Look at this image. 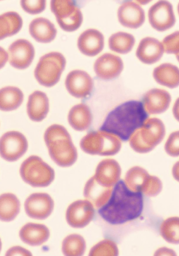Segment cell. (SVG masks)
Returning a JSON list of instances; mask_svg holds the SVG:
<instances>
[{"mask_svg": "<svg viewBox=\"0 0 179 256\" xmlns=\"http://www.w3.org/2000/svg\"><path fill=\"white\" fill-rule=\"evenodd\" d=\"M142 210V193L131 190L124 181L120 180L114 186L108 202L98 212L106 222L118 225L137 218Z\"/></svg>", "mask_w": 179, "mask_h": 256, "instance_id": "6da1fadb", "label": "cell"}, {"mask_svg": "<svg viewBox=\"0 0 179 256\" xmlns=\"http://www.w3.org/2000/svg\"><path fill=\"white\" fill-rule=\"evenodd\" d=\"M148 117V114L142 102L127 101L108 114L100 130L115 135L126 142L142 126Z\"/></svg>", "mask_w": 179, "mask_h": 256, "instance_id": "7a4b0ae2", "label": "cell"}, {"mask_svg": "<svg viewBox=\"0 0 179 256\" xmlns=\"http://www.w3.org/2000/svg\"><path fill=\"white\" fill-rule=\"evenodd\" d=\"M44 140L50 158L57 165L68 167L76 162L77 150L64 127L56 124L50 126L44 132Z\"/></svg>", "mask_w": 179, "mask_h": 256, "instance_id": "3957f363", "label": "cell"}, {"mask_svg": "<svg viewBox=\"0 0 179 256\" xmlns=\"http://www.w3.org/2000/svg\"><path fill=\"white\" fill-rule=\"evenodd\" d=\"M166 130L162 122L156 118H148L130 138V145L138 153L152 150L163 140Z\"/></svg>", "mask_w": 179, "mask_h": 256, "instance_id": "277c9868", "label": "cell"}, {"mask_svg": "<svg viewBox=\"0 0 179 256\" xmlns=\"http://www.w3.org/2000/svg\"><path fill=\"white\" fill-rule=\"evenodd\" d=\"M20 174L26 183L35 188L48 186L55 176L54 169L36 156H31L22 162Z\"/></svg>", "mask_w": 179, "mask_h": 256, "instance_id": "5b68a950", "label": "cell"}, {"mask_svg": "<svg viewBox=\"0 0 179 256\" xmlns=\"http://www.w3.org/2000/svg\"><path fill=\"white\" fill-rule=\"evenodd\" d=\"M121 146V142L118 137L100 130L88 133L80 142L81 149L92 155H114L120 151Z\"/></svg>", "mask_w": 179, "mask_h": 256, "instance_id": "8992f818", "label": "cell"}, {"mask_svg": "<svg viewBox=\"0 0 179 256\" xmlns=\"http://www.w3.org/2000/svg\"><path fill=\"white\" fill-rule=\"evenodd\" d=\"M66 64V58L61 53L46 54L40 58L34 70V77L42 86H52L59 81Z\"/></svg>", "mask_w": 179, "mask_h": 256, "instance_id": "52a82bcc", "label": "cell"}, {"mask_svg": "<svg viewBox=\"0 0 179 256\" xmlns=\"http://www.w3.org/2000/svg\"><path fill=\"white\" fill-rule=\"evenodd\" d=\"M124 182L131 190L140 192L149 197L156 196L162 188L159 178L150 175L145 169L138 166L130 168L126 172Z\"/></svg>", "mask_w": 179, "mask_h": 256, "instance_id": "ba28073f", "label": "cell"}, {"mask_svg": "<svg viewBox=\"0 0 179 256\" xmlns=\"http://www.w3.org/2000/svg\"><path fill=\"white\" fill-rule=\"evenodd\" d=\"M28 147L26 138L19 132H6L0 138V156L6 161L14 162L18 160L26 153Z\"/></svg>", "mask_w": 179, "mask_h": 256, "instance_id": "9c48e42d", "label": "cell"}, {"mask_svg": "<svg viewBox=\"0 0 179 256\" xmlns=\"http://www.w3.org/2000/svg\"><path fill=\"white\" fill-rule=\"evenodd\" d=\"M148 18L152 27L160 32L170 29L176 23L172 6L166 0H160L150 7Z\"/></svg>", "mask_w": 179, "mask_h": 256, "instance_id": "30bf717a", "label": "cell"}, {"mask_svg": "<svg viewBox=\"0 0 179 256\" xmlns=\"http://www.w3.org/2000/svg\"><path fill=\"white\" fill-rule=\"evenodd\" d=\"M26 214L30 218L43 220L52 214L54 202L50 196L44 192H36L30 194L24 204Z\"/></svg>", "mask_w": 179, "mask_h": 256, "instance_id": "8fae6325", "label": "cell"}, {"mask_svg": "<svg viewBox=\"0 0 179 256\" xmlns=\"http://www.w3.org/2000/svg\"><path fill=\"white\" fill-rule=\"evenodd\" d=\"M94 214L93 204L87 200H78L68 208L66 218L68 224L74 228H82L92 220Z\"/></svg>", "mask_w": 179, "mask_h": 256, "instance_id": "7c38bea8", "label": "cell"}, {"mask_svg": "<svg viewBox=\"0 0 179 256\" xmlns=\"http://www.w3.org/2000/svg\"><path fill=\"white\" fill-rule=\"evenodd\" d=\"M9 62L14 68L23 70L28 67L34 56V48L28 40L18 39L8 48Z\"/></svg>", "mask_w": 179, "mask_h": 256, "instance_id": "4fadbf2b", "label": "cell"}, {"mask_svg": "<svg viewBox=\"0 0 179 256\" xmlns=\"http://www.w3.org/2000/svg\"><path fill=\"white\" fill-rule=\"evenodd\" d=\"M65 85L68 92L76 98H84L92 92L94 81L86 72L74 70L67 75Z\"/></svg>", "mask_w": 179, "mask_h": 256, "instance_id": "5bb4252c", "label": "cell"}, {"mask_svg": "<svg viewBox=\"0 0 179 256\" xmlns=\"http://www.w3.org/2000/svg\"><path fill=\"white\" fill-rule=\"evenodd\" d=\"M94 68L96 75L99 78L109 80L120 76L123 70L124 64L118 56L105 53L96 60Z\"/></svg>", "mask_w": 179, "mask_h": 256, "instance_id": "9a60e30c", "label": "cell"}, {"mask_svg": "<svg viewBox=\"0 0 179 256\" xmlns=\"http://www.w3.org/2000/svg\"><path fill=\"white\" fill-rule=\"evenodd\" d=\"M118 18L124 26L136 29L140 27L145 21V13L141 6L134 2L128 1L118 8Z\"/></svg>", "mask_w": 179, "mask_h": 256, "instance_id": "2e32d148", "label": "cell"}, {"mask_svg": "<svg viewBox=\"0 0 179 256\" xmlns=\"http://www.w3.org/2000/svg\"><path fill=\"white\" fill-rule=\"evenodd\" d=\"M120 166L116 160L105 159L98 164L94 176L102 186L114 188L120 180Z\"/></svg>", "mask_w": 179, "mask_h": 256, "instance_id": "e0dca14e", "label": "cell"}, {"mask_svg": "<svg viewBox=\"0 0 179 256\" xmlns=\"http://www.w3.org/2000/svg\"><path fill=\"white\" fill-rule=\"evenodd\" d=\"M77 46L82 54L94 56L102 50L104 36L99 30L89 28L80 34L78 39Z\"/></svg>", "mask_w": 179, "mask_h": 256, "instance_id": "ac0fdd59", "label": "cell"}, {"mask_svg": "<svg viewBox=\"0 0 179 256\" xmlns=\"http://www.w3.org/2000/svg\"><path fill=\"white\" fill-rule=\"evenodd\" d=\"M164 52L162 42L156 38L148 36L140 41L136 56L142 62L150 64L160 60Z\"/></svg>", "mask_w": 179, "mask_h": 256, "instance_id": "d6986e66", "label": "cell"}, {"mask_svg": "<svg viewBox=\"0 0 179 256\" xmlns=\"http://www.w3.org/2000/svg\"><path fill=\"white\" fill-rule=\"evenodd\" d=\"M142 100L144 108L148 114H160L168 108L171 96L164 90L152 88L144 94Z\"/></svg>", "mask_w": 179, "mask_h": 256, "instance_id": "ffe728a7", "label": "cell"}, {"mask_svg": "<svg viewBox=\"0 0 179 256\" xmlns=\"http://www.w3.org/2000/svg\"><path fill=\"white\" fill-rule=\"evenodd\" d=\"M29 32L31 36L40 43H48L56 38L57 30L48 19L38 18L31 21L29 24Z\"/></svg>", "mask_w": 179, "mask_h": 256, "instance_id": "44dd1931", "label": "cell"}, {"mask_svg": "<svg viewBox=\"0 0 179 256\" xmlns=\"http://www.w3.org/2000/svg\"><path fill=\"white\" fill-rule=\"evenodd\" d=\"M50 235L48 228L42 224L29 222L20 230L19 236L25 244L38 246L47 241Z\"/></svg>", "mask_w": 179, "mask_h": 256, "instance_id": "7402d4cb", "label": "cell"}, {"mask_svg": "<svg viewBox=\"0 0 179 256\" xmlns=\"http://www.w3.org/2000/svg\"><path fill=\"white\" fill-rule=\"evenodd\" d=\"M26 110L29 118L39 122L46 116L49 110V102L46 94L36 90L30 94L27 103Z\"/></svg>", "mask_w": 179, "mask_h": 256, "instance_id": "603a6c76", "label": "cell"}, {"mask_svg": "<svg viewBox=\"0 0 179 256\" xmlns=\"http://www.w3.org/2000/svg\"><path fill=\"white\" fill-rule=\"evenodd\" d=\"M114 188H106L99 184L94 176L86 182L84 189V196L96 208L104 205L110 199Z\"/></svg>", "mask_w": 179, "mask_h": 256, "instance_id": "cb8c5ba5", "label": "cell"}, {"mask_svg": "<svg viewBox=\"0 0 179 256\" xmlns=\"http://www.w3.org/2000/svg\"><path fill=\"white\" fill-rule=\"evenodd\" d=\"M92 114L89 107L84 104L74 106L68 114V122L75 130L84 131L88 129L92 122Z\"/></svg>", "mask_w": 179, "mask_h": 256, "instance_id": "d4e9b609", "label": "cell"}, {"mask_svg": "<svg viewBox=\"0 0 179 256\" xmlns=\"http://www.w3.org/2000/svg\"><path fill=\"white\" fill-rule=\"evenodd\" d=\"M156 81L170 88L179 86V68L170 63H164L156 68L153 72Z\"/></svg>", "mask_w": 179, "mask_h": 256, "instance_id": "484cf974", "label": "cell"}, {"mask_svg": "<svg viewBox=\"0 0 179 256\" xmlns=\"http://www.w3.org/2000/svg\"><path fill=\"white\" fill-rule=\"evenodd\" d=\"M20 15L15 12H6L0 16V39L12 36L18 33L22 26Z\"/></svg>", "mask_w": 179, "mask_h": 256, "instance_id": "4316f807", "label": "cell"}, {"mask_svg": "<svg viewBox=\"0 0 179 256\" xmlns=\"http://www.w3.org/2000/svg\"><path fill=\"white\" fill-rule=\"evenodd\" d=\"M24 94L14 86H6L0 91V108L2 111H11L18 108L22 104Z\"/></svg>", "mask_w": 179, "mask_h": 256, "instance_id": "83f0119b", "label": "cell"}, {"mask_svg": "<svg viewBox=\"0 0 179 256\" xmlns=\"http://www.w3.org/2000/svg\"><path fill=\"white\" fill-rule=\"evenodd\" d=\"M20 202L18 198L11 193H5L0 197V218L8 222L14 220L20 210Z\"/></svg>", "mask_w": 179, "mask_h": 256, "instance_id": "f1b7e54d", "label": "cell"}, {"mask_svg": "<svg viewBox=\"0 0 179 256\" xmlns=\"http://www.w3.org/2000/svg\"><path fill=\"white\" fill-rule=\"evenodd\" d=\"M135 38L130 34L120 32L112 34L108 38V46L112 51L126 54L132 49Z\"/></svg>", "mask_w": 179, "mask_h": 256, "instance_id": "f546056e", "label": "cell"}, {"mask_svg": "<svg viewBox=\"0 0 179 256\" xmlns=\"http://www.w3.org/2000/svg\"><path fill=\"white\" fill-rule=\"evenodd\" d=\"M86 249L85 240L78 234L68 235L62 242V252L66 256H81L84 254Z\"/></svg>", "mask_w": 179, "mask_h": 256, "instance_id": "4dcf8cb0", "label": "cell"}, {"mask_svg": "<svg viewBox=\"0 0 179 256\" xmlns=\"http://www.w3.org/2000/svg\"><path fill=\"white\" fill-rule=\"evenodd\" d=\"M160 234L167 242L179 244V217H170L164 220L160 226Z\"/></svg>", "mask_w": 179, "mask_h": 256, "instance_id": "1f68e13d", "label": "cell"}, {"mask_svg": "<svg viewBox=\"0 0 179 256\" xmlns=\"http://www.w3.org/2000/svg\"><path fill=\"white\" fill-rule=\"evenodd\" d=\"M78 8L73 0H50V8L56 21L65 20L72 16Z\"/></svg>", "mask_w": 179, "mask_h": 256, "instance_id": "d6a6232c", "label": "cell"}, {"mask_svg": "<svg viewBox=\"0 0 179 256\" xmlns=\"http://www.w3.org/2000/svg\"><path fill=\"white\" fill-rule=\"evenodd\" d=\"M118 254V250L116 244L110 240H104L96 245L90 250L89 256H112Z\"/></svg>", "mask_w": 179, "mask_h": 256, "instance_id": "836d02e7", "label": "cell"}, {"mask_svg": "<svg viewBox=\"0 0 179 256\" xmlns=\"http://www.w3.org/2000/svg\"><path fill=\"white\" fill-rule=\"evenodd\" d=\"M83 16L80 9L78 8L76 12L70 17L57 20L60 27L66 32H72L77 30L82 24Z\"/></svg>", "mask_w": 179, "mask_h": 256, "instance_id": "e575fe53", "label": "cell"}, {"mask_svg": "<svg viewBox=\"0 0 179 256\" xmlns=\"http://www.w3.org/2000/svg\"><path fill=\"white\" fill-rule=\"evenodd\" d=\"M22 9L30 14H37L43 12L46 8V0H20Z\"/></svg>", "mask_w": 179, "mask_h": 256, "instance_id": "d590c367", "label": "cell"}, {"mask_svg": "<svg viewBox=\"0 0 179 256\" xmlns=\"http://www.w3.org/2000/svg\"><path fill=\"white\" fill-rule=\"evenodd\" d=\"M164 52L168 54L179 53V31L166 36L162 41Z\"/></svg>", "mask_w": 179, "mask_h": 256, "instance_id": "8d00e7d4", "label": "cell"}, {"mask_svg": "<svg viewBox=\"0 0 179 256\" xmlns=\"http://www.w3.org/2000/svg\"><path fill=\"white\" fill-rule=\"evenodd\" d=\"M164 150L170 156H179V130L170 134L165 144Z\"/></svg>", "mask_w": 179, "mask_h": 256, "instance_id": "74e56055", "label": "cell"}, {"mask_svg": "<svg viewBox=\"0 0 179 256\" xmlns=\"http://www.w3.org/2000/svg\"><path fill=\"white\" fill-rule=\"evenodd\" d=\"M6 256H31L30 251L20 246H14L9 248L6 254Z\"/></svg>", "mask_w": 179, "mask_h": 256, "instance_id": "f35d334b", "label": "cell"}, {"mask_svg": "<svg viewBox=\"0 0 179 256\" xmlns=\"http://www.w3.org/2000/svg\"><path fill=\"white\" fill-rule=\"evenodd\" d=\"M155 256H176V254L172 249L166 248H161L158 249L154 254Z\"/></svg>", "mask_w": 179, "mask_h": 256, "instance_id": "ab89813d", "label": "cell"}, {"mask_svg": "<svg viewBox=\"0 0 179 256\" xmlns=\"http://www.w3.org/2000/svg\"><path fill=\"white\" fill-rule=\"evenodd\" d=\"M174 118L179 122V98L176 100L172 108Z\"/></svg>", "mask_w": 179, "mask_h": 256, "instance_id": "60d3db41", "label": "cell"}, {"mask_svg": "<svg viewBox=\"0 0 179 256\" xmlns=\"http://www.w3.org/2000/svg\"><path fill=\"white\" fill-rule=\"evenodd\" d=\"M172 174L174 179L179 182V161L174 165L172 169Z\"/></svg>", "mask_w": 179, "mask_h": 256, "instance_id": "b9f144b4", "label": "cell"}, {"mask_svg": "<svg viewBox=\"0 0 179 256\" xmlns=\"http://www.w3.org/2000/svg\"><path fill=\"white\" fill-rule=\"evenodd\" d=\"M138 4L141 5H146L152 0H135Z\"/></svg>", "mask_w": 179, "mask_h": 256, "instance_id": "7bdbcfd3", "label": "cell"}, {"mask_svg": "<svg viewBox=\"0 0 179 256\" xmlns=\"http://www.w3.org/2000/svg\"><path fill=\"white\" fill-rule=\"evenodd\" d=\"M176 58L177 60L179 62V53L176 54Z\"/></svg>", "mask_w": 179, "mask_h": 256, "instance_id": "ee69618b", "label": "cell"}, {"mask_svg": "<svg viewBox=\"0 0 179 256\" xmlns=\"http://www.w3.org/2000/svg\"><path fill=\"white\" fill-rule=\"evenodd\" d=\"M178 14L179 15V3L178 5Z\"/></svg>", "mask_w": 179, "mask_h": 256, "instance_id": "f6af8a7d", "label": "cell"}, {"mask_svg": "<svg viewBox=\"0 0 179 256\" xmlns=\"http://www.w3.org/2000/svg\"></svg>", "mask_w": 179, "mask_h": 256, "instance_id": "bcb514c9", "label": "cell"}]
</instances>
